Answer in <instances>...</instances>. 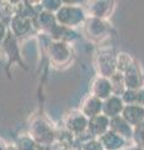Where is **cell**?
<instances>
[{"label":"cell","mask_w":144,"mask_h":150,"mask_svg":"<svg viewBox=\"0 0 144 150\" xmlns=\"http://www.w3.org/2000/svg\"><path fill=\"white\" fill-rule=\"evenodd\" d=\"M88 123H89V119H87V116L83 112H74V114L69 116L67 126L73 133L80 134L88 129Z\"/></svg>","instance_id":"obj_9"},{"label":"cell","mask_w":144,"mask_h":150,"mask_svg":"<svg viewBox=\"0 0 144 150\" xmlns=\"http://www.w3.org/2000/svg\"><path fill=\"white\" fill-rule=\"evenodd\" d=\"M110 129V119L108 116H105L104 114L96 115L94 118L89 119L88 123V131L93 135V137H101L104 135L106 131H109Z\"/></svg>","instance_id":"obj_3"},{"label":"cell","mask_w":144,"mask_h":150,"mask_svg":"<svg viewBox=\"0 0 144 150\" xmlns=\"http://www.w3.org/2000/svg\"><path fill=\"white\" fill-rule=\"evenodd\" d=\"M111 6L113 5H111V3H109V1H98V3H95L94 8H93V14L98 19L106 16L110 13Z\"/></svg>","instance_id":"obj_14"},{"label":"cell","mask_w":144,"mask_h":150,"mask_svg":"<svg viewBox=\"0 0 144 150\" xmlns=\"http://www.w3.org/2000/svg\"><path fill=\"white\" fill-rule=\"evenodd\" d=\"M123 119L131 124L133 128L142 124L144 121V106L140 105H125L123 112Z\"/></svg>","instance_id":"obj_6"},{"label":"cell","mask_w":144,"mask_h":150,"mask_svg":"<svg viewBox=\"0 0 144 150\" xmlns=\"http://www.w3.org/2000/svg\"><path fill=\"white\" fill-rule=\"evenodd\" d=\"M110 84H111V89H113V95L120 96L124 94V91L127 90V86H125V81H124V76L122 73L117 71L110 79Z\"/></svg>","instance_id":"obj_12"},{"label":"cell","mask_w":144,"mask_h":150,"mask_svg":"<svg viewBox=\"0 0 144 150\" xmlns=\"http://www.w3.org/2000/svg\"><path fill=\"white\" fill-rule=\"evenodd\" d=\"M98 68L103 78L110 79L117 73V55L111 49H103L98 54Z\"/></svg>","instance_id":"obj_1"},{"label":"cell","mask_w":144,"mask_h":150,"mask_svg":"<svg viewBox=\"0 0 144 150\" xmlns=\"http://www.w3.org/2000/svg\"><path fill=\"white\" fill-rule=\"evenodd\" d=\"M113 133L118 134L119 137H122L125 140H131L133 139V134H134V128L133 126L127 123L123 116H117V118L110 119V129Z\"/></svg>","instance_id":"obj_5"},{"label":"cell","mask_w":144,"mask_h":150,"mask_svg":"<svg viewBox=\"0 0 144 150\" xmlns=\"http://www.w3.org/2000/svg\"><path fill=\"white\" fill-rule=\"evenodd\" d=\"M124 106L125 104L123 103L122 98L117 95H111L110 98L103 101V114L108 116L109 119L117 118V116L122 115Z\"/></svg>","instance_id":"obj_4"},{"label":"cell","mask_w":144,"mask_h":150,"mask_svg":"<svg viewBox=\"0 0 144 150\" xmlns=\"http://www.w3.org/2000/svg\"><path fill=\"white\" fill-rule=\"evenodd\" d=\"M0 150H8V149L5 148V145H4L1 142H0Z\"/></svg>","instance_id":"obj_19"},{"label":"cell","mask_w":144,"mask_h":150,"mask_svg":"<svg viewBox=\"0 0 144 150\" xmlns=\"http://www.w3.org/2000/svg\"><path fill=\"white\" fill-rule=\"evenodd\" d=\"M92 91H93V96L98 98V99L103 100V101L106 100L108 98L113 95V89H111L110 80L106 78H103V76L98 78L93 83Z\"/></svg>","instance_id":"obj_7"},{"label":"cell","mask_w":144,"mask_h":150,"mask_svg":"<svg viewBox=\"0 0 144 150\" xmlns=\"http://www.w3.org/2000/svg\"><path fill=\"white\" fill-rule=\"evenodd\" d=\"M33 134H34L33 135L34 139H36L40 143L50 142V139L53 138V133L50 130V126L45 123H41V121H38L36 124H34Z\"/></svg>","instance_id":"obj_11"},{"label":"cell","mask_w":144,"mask_h":150,"mask_svg":"<svg viewBox=\"0 0 144 150\" xmlns=\"http://www.w3.org/2000/svg\"><path fill=\"white\" fill-rule=\"evenodd\" d=\"M125 86L129 90H139L143 89L144 85V75L142 74L140 65L138 64L137 60H134L132 65L123 73Z\"/></svg>","instance_id":"obj_2"},{"label":"cell","mask_w":144,"mask_h":150,"mask_svg":"<svg viewBox=\"0 0 144 150\" xmlns=\"http://www.w3.org/2000/svg\"><path fill=\"white\" fill-rule=\"evenodd\" d=\"M103 112V100L98 99L95 96H90L83 104V114L87 118H94L96 115H100Z\"/></svg>","instance_id":"obj_10"},{"label":"cell","mask_w":144,"mask_h":150,"mask_svg":"<svg viewBox=\"0 0 144 150\" xmlns=\"http://www.w3.org/2000/svg\"><path fill=\"white\" fill-rule=\"evenodd\" d=\"M88 31H90L93 36H100L106 31V24L101 19L94 18L90 20V25H88Z\"/></svg>","instance_id":"obj_13"},{"label":"cell","mask_w":144,"mask_h":150,"mask_svg":"<svg viewBox=\"0 0 144 150\" xmlns=\"http://www.w3.org/2000/svg\"><path fill=\"white\" fill-rule=\"evenodd\" d=\"M82 150H105L103 148V145L98 140H89V142H87L84 145H83Z\"/></svg>","instance_id":"obj_17"},{"label":"cell","mask_w":144,"mask_h":150,"mask_svg":"<svg viewBox=\"0 0 144 150\" xmlns=\"http://www.w3.org/2000/svg\"><path fill=\"white\" fill-rule=\"evenodd\" d=\"M99 142L105 150H122L125 146V139L119 137L118 134L113 133L111 130L106 131L104 135L99 138Z\"/></svg>","instance_id":"obj_8"},{"label":"cell","mask_w":144,"mask_h":150,"mask_svg":"<svg viewBox=\"0 0 144 150\" xmlns=\"http://www.w3.org/2000/svg\"><path fill=\"white\" fill-rule=\"evenodd\" d=\"M125 150H143V149L139 148L138 145H134V146H131V148H128V149H125Z\"/></svg>","instance_id":"obj_18"},{"label":"cell","mask_w":144,"mask_h":150,"mask_svg":"<svg viewBox=\"0 0 144 150\" xmlns=\"http://www.w3.org/2000/svg\"><path fill=\"white\" fill-rule=\"evenodd\" d=\"M18 149L19 150H38L36 144L29 138H23L20 142L18 143Z\"/></svg>","instance_id":"obj_16"},{"label":"cell","mask_w":144,"mask_h":150,"mask_svg":"<svg viewBox=\"0 0 144 150\" xmlns=\"http://www.w3.org/2000/svg\"><path fill=\"white\" fill-rule=\"evenodd\" d=\"M8 150H19V149H8Z\"/></svg>","instance_id":"obj_20"},{"label":"cell","mask_w":144,"mask_h":150,"mask_svg":"<svg viewBox=\"0 0 144 150\" xmlns=\"http://www.w3.org/2000/svg\"><path fill=\"white\" fill-rule=\"evenodd\" d=\"M133 140L135 143V145H138L139 148H142L144 150V121L134 128Z\"/></svg>","instance_id":"obj_15"}]
</instances>
